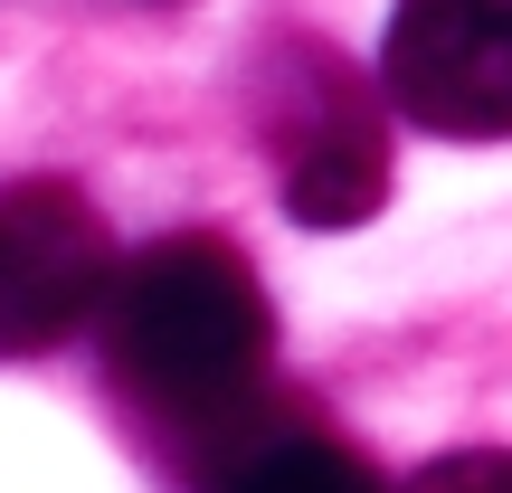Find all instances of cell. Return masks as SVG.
Returning a JSON list of instances; mask_svg holds the SVG:
<instances>
[{
  "mask_svg": "<svg viewBox=\"0 0 512 493\" xmlns=\"http://www.w3.org/2000/svg\"><path fill=\"white\" fill-rule=\"evenodd\" d=\"M408 493H512V456L503 446H465V456H437Z\"/></svg>",
  "mask_w": 512,
  "mask_h": 493,
  "instance_id": "8992f818",
  "label": "cell"
},
{
  "mask_svg": "<svg viewBox=\"0 0 512 493\" xmlns=\"http://www.w3.org/2000/svg\"><path fill=\"white\" fill-rule=\"evenodd\" d=\"M266 294L228 238H162L105 285V370L162 437L238 446L266 389Z\"/></svg>",
  "mask_w": 512,
  "mask_h": 493,
  "instance_id": "6da1fadb",
  "label": "cell"
},
{
  "mask_svg": "<svg viewBox=\"0 0 512 493\" xmlns=\"http://www.w3.org/2000/svg\"><path fill=\"white\" fill-rule=\"evenodd\" d=\"M256 143L304 228H361L389 200V124L323 38H275L256 76Z\"/></svg>",
  "mask_w": 512,
  "mask_h": 493,
  "instance_id": "7a4b0ae2",
  "label": "cell"
},
{
  "mask_svg": "<svg viewBox=\"0 0 512 493\" xmlns=\"http://www.w3.org/2000/svg\"><path fill=\"white\" fill-rule=\"evenodd\" d=\"M380 86L437 143H512V0H399Z\"/></svg>",
  "mask_w": 512,
  "mask_h": 493,
  "instance_id": "3957f363",
  "label": "cell"
},
{
  "mask_svg": "<svg viewBox=\"0 0 512 493\" xmlns=\"http://www.w3.org/2000/svg\"><path fill=\"white\" fill-rule=\"evenodd\" d=\"M209 493H380V475L313 427H247L238 446H219Z\"/></svg>",
  "mask_w": 512,
  "mask_h": 493,
  "instance_id": "5b68a950",
  "label": "cell"
},
{
  "mask_svg": "<svg viewBox=\"0 0 512 493\" xmlns=\"http://www.w3.org/2000/svg\"><path fill=\"white\" fill-rule=\"evenodd\" d=\"M114 238L86 190L67 181H10L0 190V361L57 351L86 313H105Z\"/></svg>",
  "mask_w": 512,
  "mask_h": 493,
  "instance_id": "277c9868",
  "label": "cell"
}]
</instances>
